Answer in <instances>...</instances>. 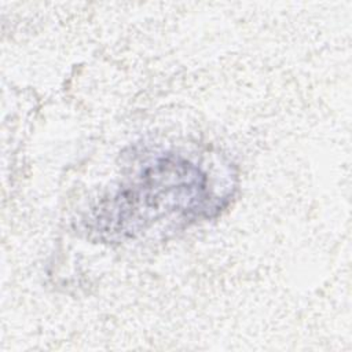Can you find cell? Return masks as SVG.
Returning a JSON list of instances; mask_svg holds the SVG:
<instances>
[{
    "mask_svg": "<svg viewBox=\"0 0 352 352\" xmlns=\"http://www.w3.org/2000/svg\"><path fill=\"white\" fill-rule=\"evenodd\" d=\"M227 197L209 173L183 154L148 157L81 219L82 231L100 242H126L162 223L188 224L214 216Z\"/></svg>",
    "mask_w": 352,
    "mask_h": 352,
    "instance_id": "obj_1",
    "label": "cell"
}]
</instances>
